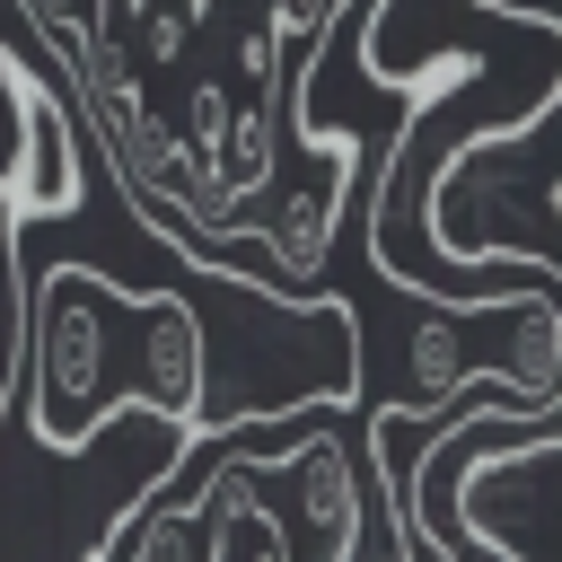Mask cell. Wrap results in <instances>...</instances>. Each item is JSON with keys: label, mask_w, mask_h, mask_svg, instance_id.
I'll return each instance as SVG.
<instances>
[{"label": "cell", "mask_w": 562, "mask_h": 562, "mask_svg": "<svg viewBox=\"0 0 562 562\" xmlns=\"http://www.w3.org/2000/svg\"><path fill=\"white\" fill-rule=\"evenodd\" d=\"M9 404L35 430V448H53V457L88 448L114 404H149L158 422L202 430L211 351H202L193 290H123L88 263H53L26 299Z\"/></svg>", "instance_id": "6da1fadb"}, {"label": "cell", "mask_w": 562, "mask_h": 562, "mask_svg": "<svg viewBox=\"0 0 562 562\" xmlns=\"http://www.w3.org/2000/svg\"><path fill=\"white\" fill-rule=\"evenodd\" d=\"M413 553H562V395H474L422 457Z\"/></svg>", "instance_id": "7a4b0ae2"}, {"label": "cell", "mask_w": 562, "mask_h": 562, "mask_svg": "<svg viewBox=\"0 0 562 562\" xmlns=\"http://www.w3.org/2000/svg\"><path fill=\"white\" fill-rule=\"evenodd\" d=\"M79 202V140H70V97L44 79L35 97V149H26V184H18V220H53Z\"/></svg>", "instance_id": "277c9868"}, {"label": "cell", "mask_w": 562, "mask_h": 562, "mask_svg": "<svg viewBox=\"0 0 562 562\" xmlns=\"http://www.w3.org/2000/svg\"><path fill=\"white\" fill-rule=\"evenodd\" d=\"M422 228L448 263L562 281V79L518 123H474L430 167Z\"/></svg>", "instance_id": "3957f363"}, {"label": "cell", "mask_w": 562, "mask_h": 562, "mask_svg": "<svg viewBox=\"0 0 562 562\" xmlns=\"http://www.w3.org/2000/svg\"><path fill=\"white\" fill-rule=\"evenodd\" d=\"M18 395V316H9V281H0V413Z\"/></svg>", "instance_id": "8992f818"}, {"label": "cell", "mask_w": 562, "mask_h": 562, "mask_svg": "<svg viewBox=\"0 0 562 562\" xmlns=\"http://www.w3.org/2000/svg\"><path fill=\"white\" fill-rule=\"evenodd\" d=\"M35 97H44V79L0 44V211L18 202V184H26V149H35Z\"/></svg>", "instance_id": "5b68a950"}, {"label": "cell", "mask_w": 562, "mask_h": 562, "mask_svg": "<svg viewBox=\"0 0 562 562\" xmlns=\"http://www.w3.org/2000/svg\"><path fill=\"white\" fill-rule=\"evenodd\" d=\"M483 9H501V18H518V26H544V35H562V0H483Z\"/></svg>", "instance_id": "52a82bcc"}]
</instances>
